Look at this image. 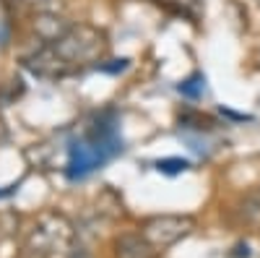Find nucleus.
Here are the masks:
<instances>
[{
  "label": "nucleus",
  "mask_w": 260,
  "mask_h": 258,
  "mask_svg": "<svg viewBox=\"0 0 260 258\" xmlns=\"http://www.w3.org/2000/svg\"><path fill=\"white\" fill-rule=\"evenodd\" d=\"M52 47L57 50V55L71 71H78V68L96 66L110 55V37L99 26L73 24Z\"/></svg>",
  "instance_id": "nucleus-1"
},
{
  "label": "nucleus",
  "mask_w": 260,
  "mask_h": 258,
  "mask_svg": "<svg viewBox=\"0 0 260 258\" xmlns=\"http://www.w3.org/2000/svg\"><path fill=\"white\" fill-rule=\"evenodd\" d=\"M26 245L37 258H68L73 250V227L62 214H42Z\"/></svg>",
  "instance_id": "nucleus-2"
},
{
  "label": "nucleus",
  "mask_w": 260,
  "mask_h": 258,
  "mask_svg": "<svg viewBox=\"0 0 260 258\" xmlns=\"http://www.w3.org/2000/svg\"><path fill=\"white\" fill-rule=\"evenodd\" d=\"M192 230H195V219L187 217V214H161V217L146 219L141 235L156 250H164L180 243L182 238H187Z\"/></svg>",
  "instance_id": "nucleus-3"
},
{
  "label": "nucleus",
  "mask_w": 260,
  "mask_h": 258,
  "mask_svg": "<svg viewBox=\"0 0 260 258\" xmlns=\"http://www.w3.org/2000/svg\"><path fill=\"white\" fill-rule=\"evenodd\" d=\"M24 63H26V68L39 78H65V76L73 73L62 63V58L57 55V50L52 45H39L31 55L24 58Z\"/></svg>",
  "instance_id": "nucleus-4"
},
{
  "label": "nucleus",
  "mask_w": 260,
  "mask_h": 258,
  "mask_svg": "<svg viewBox=\"0 0 260 258\" xmlns=\"http://www.w3.org/2000/svg\"><path fill=\"white\" fill-rule=\"evenodd\" d=\"M71 26H73L71 21H65V16L57 11H39L34 16V32L42 45H55Z\"/></svg>",
  "instance_id": "nucleus-5"
},
{
  "label": "nucleus",
  "mask_w": 260,
  "mask_h": 258,
  "mask_svg": "<svg viewBox=\"0 0 260 258\" xmlns=\"http://www.w3.org/2000/svg\"><path fill=\"white\" fill-rule=\"evenodd\" d=\"M117 258H154L156 248L151 245L143 235H122V238L115 243Z\"/></svg>",
  "instance_id": "nucleus-6"
},
{
  "label": "nucleus",
  "mask_w": 260,
  "mask_h": 258,
  "mask_svg": "<svg viewBox=\"0 0 260 258\" xmlns=\"http://www.w3.org/2000/svg\"><path fill=\"white\" fill-rule=\"evenodd\" d=\"M68 258H91V255L86 253V250H81V248H78V250H71V255H68Z\"/></svg>",
  "instance_id": "nucleus-7"
},
{
  "label": "nucleus",
  "mask_w": 260,
  "mask_h": 258,
  "mask_svg": "<svg viewBox=\"0 0 260 258\" xmlns=\"http://www.w3.org/2000/svg\"><path fill=\"white\" fill-rule=\"evenodd\" d=\"M257 3H260V0H257Z\"/></svg>",
  "instance_id": "nucleus-8"
}]
</instances>
